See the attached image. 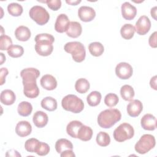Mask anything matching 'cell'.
Masks as SVG:
<instances>
[{
	"label": "cell",
	"instance_id": "1",
	"mask_svg": "<svg viewBox=\"0 0 157 157\" xmlns=\"http://www.w3.org/2000/svg\"><path fill=\"white\" fill-rule=\"evenodd\" d=\"M40 75V71L34 67L26 68L20 72L23 80V93L29 98H36L39 94V89L36 80Z\"/></svg>",
	"mask_w": 157,
	"mask_h": 157
},
{
	"label": "cell",
	"instance_id": "2",
	"mask_svg": "<svg viewBox=\"0 0 157 157\" xmlns=\"http://www.w3.org/2000/svg\"><path fill=\"white\" fill-rule=\"evenodd\" d=\"M34 40L36 41L35 50L39 55L47 56L52 53L53 43L55 41V38L52 35L47 33L39 34L35 37Z\"/></svg>",
	"mask_w": 157,
	"mask_h": 157
},
{
	"label": "cell",
	"instance_id": "3",
	"mask_svg": "<svg viewBox=\"0 0 157 157\" xmlns=\"http://www.w3.org/2000/svg\"><path fill=\"white\" fill-rule=\"evenodd\" d=\"M121 118V113L117 109H109L102 111L98 117V123L100 127L110 128Z\"/></svg>",
	"mask_w": 157,
	"mask_h": 157
},
{
	"label": "cell",
	"instance_id": "4",
	"mask_svg": "<svg viewBox=\"0 0 157 157\" xmlns=\"http://www.w3.org/2000/svg\"><path fill=\"white\" fill-rule=\"evenodd\" d=\"M63 108L74 113L81 112L84 108L83 101L74 94H68L64 96L61 101Z\"/></svg>",
	"mask_w": 157,
	"mask_h": 157
},
{
	"label": "cell",
	"instance_id": "5",
	"mask_svg": "<svg viewBox=\"0 0 157 157\" xmlns=\"http://www.w3.org/2000/svg\"><path fill=\"white\" fill-rule=\"evenodd\" d=\"M64 50L71 54L72 59L77 63L82 62L86 56V51L84 45L80 42H67L64 47Z\"/></svg>",
	"mask_w": 157,
	"mask_h": 157
},
{
	"label": "cell",
	"instance_id": "6",
	"mask_svg": "<svg viewBox=\"0 0 157 157\" xmlns=\"http://www.w3.org/2000/svg\"><path fill=\"white\" fill-rule=\"evenodd\" d=\"M134 135L133 127L128 123H123L120 124L113 131L114 139L118 142H123L131 139Z\"/></svg>",
	"mask_w": 157,
	"mask_h": 157
},
{
	"label": "cell",
	"instance_id": "7",
	"mask_svg": "<svg viewBox=\"0 0 157 157\" xmlns=\"http://www.w3.org/2000/svg\"><path fill=\"white\" fill-rule=\"evenodd\" d=\"M156 141L153 136L148 134H144L141 136L139 141L136 144L135 150L139 154H145L153 148L155 146Z\"/></svg>",
	"mask_w": 157,
	"mask_h": 157
},
{
	"label": "cell",
	"instance_id": "8",
	"mask_svg": "<svg viewBox=\"0 0 157 157\" xmlns=\"http://www.w3.org/2000/svg\"><path fill=\"white\" fill-rule=\"evenodd\" d=\"M29 17L39 25H44L50 18V15L47 10L40 6H34L29 12Z\"/></svg>",
	"mask_w": 157,
	"mask_h": 157
},
{
	"label": "cell",
	"instance_id": "9",
	"mask_svg": "<svg viewBox=\"0 0 157 157\" xmlns=\"http://www.w3.org/2000/svg\"><path fill=\"white\" fill-rule=\"evenodd\" d=\"M133 73L132 66L125 62H121L118 63L115 67V74L117 76L123 80L129 78Z\"/></svg>",
	"mask_w": 157,
	"mask_h": 157
},
{
	"label": "cell",
	"instance_id": "10",
	"mask_svg": "<svg viewBox=\"0 0 157 157\" xmlns=\"http://www.w3.org/2000/svg\"><path fill=\"white\" fill-rule=\"evenodd\" d=\"M151 28V21L148 17L142 15L139 17L136 23L135 29L139 35H145L150 30Z\"/></svg>",
	"mask_w": 157,
	"mask_h": 157
},
{
	"label": "cell",
	"instance_id": "11",
	"mask_svg": "<svg viewBox=\"0 0 157 157\" xmlns=\"http://www.w3.org/2000/svg\"><path fill=\"white\" fill-rule=\"evenodd\" d=\"M78 16L82 21L88 22L92 21L94 18L96 12L92 7L83 6L78 9Z\"/></svg>",
	"mask_w": 157,
	"mask_h": 157
},
{
	"label": "cell",
	"instance_id": "12",
	"mask_svg": "<svg viewBox=\"0 0 157 157\" xmlns=\"http://www.w3.org/2000/svg\"><path fill=\"white\" fill-rule=\"evenodd\" d=\"M69 19L66 14H59L56 20L55 23V29L56 31L59 33L65 32L69 25Z\"/></svg>",
	"mask_w": 157,
	"mask_h": 157
},
{
	"label": "cell",
	"instance_id": "13",
	"mask_svg": "<svg viewBox=\"0 0 157 157\" xmlns=\"http://www.w3.org/2000/svg\"><path fill=\"white\" fill-rule=\"evenodd\" d=\"M143 110L142 103L137 99L131 101L127 105L128 114L132 117L139 116Z\"/></svg>",
	"mask_w": 157,
	"mask_h": 157
},
{
	"label": "cell",
	"instance_id": "14",
	"mask_svg": "<svg viewBox=\"0 0 157 157\" xmlns=\"http://www.w3.org/2000/svg\"><path fill=\"white\" fill-rule=\"evenodd\" d=\"M142 127L148 131H153L156 128V118L150 113L144 115L140 120Z\"/></svg>",
	"mask_w": 157,
	"mask_h": 157
},
{
	"label": "cell",
	"instance_id": "15",
	"mask_svg": "<svg viewBox=\"0 0 157 157\" xmlns=\"http://www.w3.org/2000/svg\"><path fill=\"white\" fill-rule=\"evenodd\" d=\"M121 9L122 16L126 20H131L136 16L137 9L136 7L128 2H124L121 5Z\"/></svg>",
	"mask_w": 157,
	"mask_h": 157
},
{
	"label": "cell",
	"instance_id": "16",
	"mask_svg": "<svg viewBox=\"0 0 157 157\" xmlns=\"http://www.w3.org/2000/svg\"><path fill=\"white\" fill-rule=\"evenodd\" d=\"M32 131V126L27 121H19L15 128V132L20 137H23L28 136Z\"/></svg>",
	"mask_w": 157,
	"mask_h": 157
},
{
	"label": "cell",
	"instance_id": "17",
	"mask_svg": "<svg viewBox=\"0 0 157 157\" xmlns=\"http://www.w3.org/2000/svg\"><path fill=\"white\" fill-rule=\"evenodd\" d=\"M41 86L47 90H53L57 86V81L52 75L46 74L42 77L40 80Z\"/></svg>",
	"mask_w": 157,
	"mask_h": 157
},
{
	"label": "cell",
	"instance_id": "18",
	"mask_svg": "<svg viewBox=\"0 0 157 157\" xmlns=\"http://www.w3.org/2000/svg\"><path fill=\"white\" fill-rule=\"evenodd\" d=\"M33 121L36 127L41 128L47 125L48 121V117L43 111H37L33 115Z\"/></svg>",
	"mask_w": 157,
	"mask_h": 157
},
{
	"label": "cell",
	"instance_id": "19",
	"mask_svg": "<svg viewBox=\"0 0 157 157\" xmlns=\"http://www.w3.org/2000/svg\"><path fill=\"white\" fill-rule=\"evenodd\" d=\"M66 32L69 37L77 38L82 34V28L80 23L77 21H71Z\"/></svg>",
	"mask_w": 157,
	"mask_h": 157
},
{
	"label": "cell",
	"instance_id": "20",
	"mask_svg": "<svg viewBox=\"0 0 157 157\" xmlns=\"http://www.w3.org/2000/svg\"><path fill=\"white\" fill-rule=\"evenodd\" d=\"M15 36L18 40L22 42L27 41L31 37V31L28 27L20 26L15 29Z\"/></svg>",
	"mask_w": 157,
	"mask_h": 157
},
{
	"label": "cell",
	"instance_id": "21",
	"mask_svg": "<svg viewBox=\"0 0 157 157\" xmlns=\"http://www.w3.org/2000/svg\"><path fill=\"white\" fill-rule=\"evenodd\" d=\"M15 94L10 90H4L1 93L0 100L1 103H2L4 105H12L15 102Z\"/></svg>",
	"mask_w": 157,
	"mask_h": 157
},
{
	"label": "cell",
	"instance_id": "22",
	"mask_svg": "<svg viewBox=\"0 0 157 157\" xmlns=\"http://www.w3.org/2000/svg\"><path fill=\"white\" fill-rule=\"evenodd\" d=\"M83 125L82 122L78 120L71 121L66 127V132L68 135L73 138H77V134L80 128Z\"/></svg>",
	"mask_w": 157,
	"mask_h": 157
},
{
	"label": "cell",
	"instance_id": "23",
	"mask_svg": "<svg viewBox=\"0 0 157 157\" xmlns=\"http://www.w3.org/2000/svg\"><path fill=\"white\" fill-rule=\"evenodd\" d=\"M93 136L92 129L86 125L83 124L79 129L77 134V138L82 141L90 140Z\"/></svg>",
	"mask_w": 157,
	"mask_h": 157
},
{
	"label": "cell",
	"instance_id": "24",
	"mask_svg": "<svg viewBox=\"0 0 157 157\" xmlns=\"http://www.w3.org/2000/svg\"><path fill=\"white\" fill-rule=\"evenodd\" d=\"M55 149L57 153H61L67 150H72L73 145L70 140L66 139H60L56 142Z\"/></svg>",
	"mask_w": 157,
	"mask_h": 157
},
{
	"label": "cell",
	"instance_id": "25",
	"mask_svg": "<svg viewBox=\"0 0 157 157\" xmlns=\"http://www.w3.org/2000/svg\"><path fill=\"white\" fill-rule=\"evenodd\" d=\"M40 105L43 109L50 112L54 111L57 108V102L56 99L50 96L44 98L41 101Z\"/></svg>",
	"mask_w": 157,
	"mask_h": 157
},
{
	"label": "cell",
	"instance_id": "26",
	"mask_svg": "<svg viewBox=\"0 0 157 157\" xmlns=\"http://www.w3.org/2000/svg\"><path fill=\"white\" fill-rule=\"evenodd\" d=\"M136 31L135 27L131 24H124L120 29V34L123 38L129 40L134 36Z\"/></svg>",
	"mask_w": 157,
	"mask_h": 157
},
{
	"label": "cell",
	"instance_id": "27",
	"mask_svg": "<svg viewBox=\"0 0 157 157\" xmlns=\"http://www.w3.org/2000/svg\"><path fill=\"white\" fill-rule=\"evenodd\" d=\"M17 110L20 115L22 117H27L31 113L33 107L31 103L27 101H22L18 104Z\"/></svg>",
	"mask_w": 157,
	"mask_h": 157
},
{
	"label": "cell",
	"instance_id": "28",
	"mask_svg": "<svg viewBox=\"0 0 157 157\" xmlns=\"http://www.w3.org/2000/svg\"><path fill=\"white\" fill-rule=\"evenodd\" d=\"M88 50L91 55L94 56H99L103 53L104 48L101 43L99 42H94L90 44Z\"/></svg>",
	"mask_w": 157,
	"mask_h": 157
},
{
	"label": "cell",
	"instance_id": "29",
	"mask_svg": "<svg viewBox=\"0 0 157 157\" xmlns=\"http://www.w3.org/2000/svg\"><path fill=\"white\" fill-rule=\"evenodd\" d=\"M90 83L89 82L84 78H78L75 84V88L78 93L83 94L86 93L90 89Z\"/></svg>",
	"mask_w": 157,
	"mask_h": 157
},
{
	"label": "cell",
	"instance_id": "30",
	"mask_svg": "<svg viewBox=\"0 0 157 157\" xmlns=\"http://www.w3.org/2000/svg\"><path fill=\"white\" fill-rule=\"evenodd\" d=\"M120 94L124 100L132 101L134 96V91L131 86L124 85L120 89Z\"/></svg>",
	"mask_w": 157,
	"mask_h": 157
},
{
	"label": "cell",
	"instance_id": "31",
	"mask_svg": "<svg viewBox=\"0 0 157 157\" xmlns=\"http://www.w3.org/2000/svg\"><path fill=\"white\" fill-rule=\"evenodd\" d=\"M101 100V94L97 91L91 92L86 97V101L89 105L94 107L98 105Z\"/></svg>",
	"mask_w": 157,
	"mask_h": 157
},
{
	"label": "cell",
	"instance_id": "32",
	"mask_svg": "<svg viewBox=\"0 0 157 157\" xmlns=\"http://www.w3.org/2000/svg\"><path fill=\"white\" fill-rule=\"evenodd\" d=\"M96 142L101 147H106L110 144V136L105 132L101 131L96 136Z\"/></svg>",
	"mask_w": 157,
	"mask_h": 157
},
{
	"label": "cell",
	"instance_id": "33",
	"mask_svg": "<svg viewBox=\"0 0 157 157\" xmlns=\"http://www.w3.org/2000/svg\"><path fill=\"white\" fill-rule=\"evenodd\" d=\"M7 11L10 15L13 17H18L23 13L22 6L16 2H12L8 5Z\"/></svg>",
	"mask_w": 157,
	"mask_h": 157
},
{
	"label": "cell",
	"instance_id": "34",
	"mask_svg": "<svg viewBox=\"0 0 157 157\" xmlns=\"http://www.w3.org/2000/svg\"><path fill=\"white\" fill-rule=\"evenodd\" d=\"M24 49L21 45H11L7 50L8 55L12 58H18L23 55Z\"/></svg>",
	"mask_w": 157,
	"mask_h": 157
},
{
	"label": "cell",
	"instance_id": "35",
	"mask_svg": "<svg viewBox=\"0 0 157 157\" xmlns=\"http://www.w3.org/2000/svg\"><path fill=\"white\" fill-rule=\"evenodd\" d=\"M40 142L35 138H31L29 139H28L25 144V148L26 151L31 152V153H34L37 147H38Z\"/></svg>",
	"mask_w": 157,
	"mask_h": 157
},
{
	"label": "cell",
	"instance_id": "36",
	"mask_svg": "<svg viewBox=\"0 0 157 157\" xmlns=\"http://www.w3.org/2000/svg\"><path fill=\"white\" fill-rule=\"evenodd\" d=\"M119 101V98L118 96L114 93H109L107 94L104 98L105 104L109 107H113L115 106Z\"/></svg>",
	"mask_w": 157,
	"mask_h": 157
},
{
	"label": "cell",
	"instance_id": "37",
	"mask_svg": "<svg viewBox=\"0 0 157 157\" xmlns=\"http://www.w3.org/2000/svg\"><path fill=\"white\" fill-rule=\"evenodd\" d=\"M12 40L11 38L5 34H2L0 37V49L1 50H8L12 45Z\"/></svg>",
	"mask_w": 157,
	"mask_h": 157
},
{
	"label": "cell",
	"instance_id": "38",
	"mask_svg": "<svg viewBox=\"0 0 157 157\" xmlns=\"http://www.w3.org/2000/svg\"><path fill=\"white\" fill-rule=\"evenodd\" d=\"M50 151V147L49 145L42 142H40L38 147H37L35 153H37L39 156H45L47 155Z\"/></svg>",
	"mask_w": 157,
	"mask_h": 157
},
{
	"label": "cell",
	"instance_id": "39",
	"mask_svg": "<svg viewBox=\"0 0 157 157\" xmlns=\"http://www.w3.org/2000/svg\"><path fill=\"white\" fill-rule=\"evenodd\" d=\"M44 2L47 3L48 8L52 10H58L61 6V1L60 0H52V1H46Z\"/></svg>",
	"mask_w": 157,
	"mask_h": 157
},
{
	"label": "cell",
	"instance_id": "40",
	"mask_svg": "<svg viewBox=\"0 0 157 157\" xmlns=\"http://www.w3.org/2000/svg\"><path fill=\"white\" fill-rule=\"evenodd\" d=\"M156 34L157 32L155 31L149 37L148 40V43L150 47L152 48H156L157 47V44H156Z\"/></svg>",
	"mask_w": 157,
	"mask_h": 157
},
{
	"label": "cell",
	"instance_id": "41",
	"mask_svg": "<svg viewBox=\"0 0 157 157\" xmlns=\"http://www.w3.org/2000/svg\"><path fill=\"white\" fill-rule=\"evenodd\" d=\"M8 70L6 67H2L1 69V85H2L5 82L6 77L8 75Z\"/></svg>",
	"mask_w": 157,
	"mask_h": 157
},
{
	"label": "cell",
	"instance_id": "42",
	"mask_svg": "<svg viewBox=\"0 0 157 157\" xmlns=\"http://www.w3.org/2000/svg\"><path fill=\"white\" fill-rule=\"evenodd\" d=\"M60 156L61 157H73L75 156V155L74 153L72 150H67L61 153Z\"/></svg>",
	"mask_w": 157,
	"mask_h": 157
},
{
	"label": "cell",
	"instance_id": "43",
	"mask_svg": "<svg viewBox=\"0 0 157 157\" xmlns=\"http://www.w3.org/2000/svg\"><path fill=\"white\" fill-rule=\"evenodd\" d=\"M6 156H21V155L18 153L17 151L14 150H10L7 151Z\"/></svg>",
	"mask_w": 157,
	"mask_h": 157
},
{
	"label": "cell",
	"instance_id": "44",
	"mask_svg": "<svg viewBox=\"0 0 157 157\" xmlns=\"http://www.w3.org/2000/svg\"><path fill=\"white\" fill-rule=\"evenodd\" d=\"M156 78H157V77L156 75H155L154 77H153L151 78L150 82V86L155 90H157V88H156Z\"/></svg>",
	"mask_w": 157,
	"mask_h": 157
},
{
	"label": "cell",
	"instance_id": "45",
	"mask_svg": "<svg viewBox=\"0 0 157 157\" xmlns=\"http://www.w3.org/2000/svg\"><path fill=\"white\" fill-rule=\"evenodd\" d=\"M151 17L155 20H156V7H153L151 9Z\"/></svg>",
	"mask_w": 157,
	"mask_h": 157
},
{
	"label": "cell",
	"instance_id": "46",
	"mask_svg": "<svg viewBox=\"0 0 157 157\" xmlns=\"http://www.w3.org/2000/svg\"><path fill=\"white\" fill-rule=\"evenodd\" d=\"M66 3L70 4V5H72V6H76L78 4H79L81 1L79 0V1H66Z\"/></svg>",
	"mask_w": 157,
	"mask_h": 157
},
{
	"label": "cell",
	"instance_id": "47",
	"mask_svg": "<svg viewBox=\"0 0 157 157\" xmlns=\"http://www.w3.org/2000/svg\"><path fill=\"white\" fill-rule=\"evenodd\" d=\"M0 54H1V59H2V61H1V64H2V63H3V61H2V59H6V57H5V56L3 55V53H1Z\"/></svg>",
	"mask_w": 157,
	"mask_h": 157
}]
</instances>
